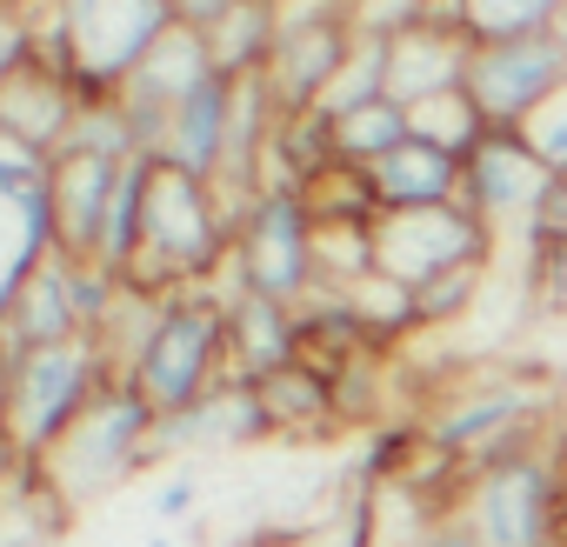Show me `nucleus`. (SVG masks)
Here are the masks:
<instances>
[{
  "mask_svg": "<svg viewBox=\"0 0 567 547\" xmlns=\"http://www.w3.org/2000/svg\"><path fill=\"white\" fill-rule=\"evenodd\" d=\"M408 127H414V141H427V147H441V154H454V161H467L494 127L481 121V107L467 101V87H454V94H434V101H421V107H408Z\"/></svg>",
  "mask_w": 567,
  "mask_h": 547,
  "instance_id": "27",
  "label": "nucleus"
},
{
  "mask_svg": "<svg viewBox=\"0 0 567 547\" xmlns=\"http://www.w3.org/2000/svg\"><path fill=\"white\" fill-rule=\"evenodd\" d=\"M234 101H240V81L227 74H207L167 121V141H161V167H181L194 180H214L220 174V154H227V127H234Z\"/></svg>",
  "mask_w": 567,
  "mask_h": 547,
  "instance_id": "18",
  "label": "nucleus"
},
{
  "mask_svg": "<svg viewBox=\"0 0 567 547\" xmlns=\"http://www.w3.org/2000/svg\"><path fill=\"white\" fill-rule=\"evenodd\" d=\"M227 254H234V207L214 194V180L154 167L147 234H141V260L127 274V288H141L147 301L200 295L214 274H227Z\"/></svg>",
  "mask_w": 567,
  "mask_h": 547,
  "instance_id": "2",
  "label": "nucleus"
},
{
  "mask_svg": "<svg viewBox=\"0 0 567 547\" xmlns=\"http://www.w3.org/2000/svg\"><path fill=\"white\" fill-rule=\"evenodd\" d=\"M260 388V407H267V421H274V434H301V441H321L328 427H341V407H334V381L328 374H315L308 361H288V368H274L267 381H254Z\"/></svg>",
  "mask_w": 567,
  "mask_h": 547,
  "instance_id": "23",
  "label": "nucleus"
},
{
  "mask_svg": "<svg viewBox=\"0 0 567 547\" xmlns=\"http://www.w3.org/2000/svg\"><path fill=\"white\" fill-rule=\"evenodd\" d=\"M368 187H374V200H381V214H414V207H447V200H461V161L408 134V141H401L394 154H381V161L368 167Z\"/></svg>",
  "mask_w": 567,
  "mask_h": 547,
  "instance_id": "21",
  "label": "nucleus"
},
{
  "mask_svg": "<svg viewBox=\"0 0 567 547\" xmlns=\"http://www.w3.org/2000/svg\"><path fill=\"white\" fill-rule=\"evenodd\" d=\"M8 348L14 354H28V348H61V341H87V328H81V308H74V260L68 254H48L41 260V274L21 288V301H14V314H8Z\"/></svg>",
  "mask_w": 567,
  "mask_h": 547,
  "instance_id": "20",
  "label": "nucleus"
},
{
  "mask_svg": "<svg viewBox=\"0 0 567 547\" xmlns=\"http://www.w3.org/2000/svg\"><path fill=\"white\" fill-rule=\"evenodd\" d=\"M461 520L481 547H567V474L560 461L527 441L481 467H467Z\"/></svg>",
  "mask_w": 567,
  "mask_h": 547,
  "instance_id": "4",
  "label": "nucleus"
},
{
  "mask_svg": "<svg viewBox=\"0 0 567 547\" xmlns=\"http://www.w3.org/2000/svg\"><path fill=\"white\" fill-rule=\"evenodd\" d=\"M554 180H560V174H547L540 154H534L520 134H487V141L461 161V200H467L487 227H501V220L527 227V220L540 214V200H547Z\"/></svg>",
  "mask_w": 567,
  "mask_h": 547,
  "instance_id": "13",
  "label": "nucleus"
},
{
  "mask_svg": "<svg viewBox=\"0 0 567 547\" xmlns=\"http://www.w3.org/2000/svg\"><path fill=\"white\" fill-rule=\"evenodd\" d=\"M227 374L234 381H267L274 368L301 361V314L280 308L267 295H247V288H227Z\"/></svg>",
  "mask_w": 567,
  "mask_h": 547,
  "instance_id": "17",
  "label": "nucleus"
},
{
  "mask_svg": "<svg viewBox=\"0 0 567 547\" xmlns=\"http://www.w3.org/2000/svg\"><path fill=\"white\" fill-rule=\"evenodd\" d=\"M127 161H94V154H54L48 167V200H54V254L68 260H94L101 254V227L114 207Z\"/></svg>",
  "mask_w": 567,
  "mask_h": 547,
  "instance_id": "16",
  "label": "nucleus"
},
{
  "mask_svg": "<svg viewBox=\"0 0 567 547\" xmlns=\"http://www.w3.org/2000/svg\"><path fill=\"white\" fill-rule=\"evenodd\" d=\"M467 28H461V8H427L414 28L388 34V101L401 107H421L434 94H454L467 81Z\"/></svg>",
  "mask_w": 567,
  "mask_h": 547,
  "instance_id": "12",
  "label": "nucleus"
},
{
  "mask_svg": "<svg viewBox=\"0 0 567 547\" xmlns=\"http://www.w3.org/2000/svg\"><path fill=\"white\" fill-rule=\"evenodd\" d=\"M174 28V0H54L34 14V54L81 101H114Z\"/></svg>",
  "mask_w": 567,
  "mask_h": 547,
  "instance_id": "1",
  "label": "nucleus"
},
{
  "mask_svg": "<svg viewBox=\"0 0 567 547\" xmlns=\"http://www.w3.org/2000/svg\"><path fill=\"white\" fill-rule=\"evenodd\" d=\"M274 41H280V0H247L240 14H227L207 34V61L227 81H260L274 61Z\"/></svg>",
  "mask_w": 567,
  "mask_h": 547,
  "instance_id": "25",
  "label": "nucleus"
},
{
  "mask_svg": "<svg viewBox=\"0 0 567 547\" xmlns=\"http://www.w3.org/2000/svg\"><path fill=\"white\" fill-rule=\"evenodd\" d=\"M481 274L487 267H454V274H434V281H421L408 301H414V328H447V321H461L467 308H474V295H481Z\"/></svg>",
  "mask_w": 567,
  "mask_h": 547,
  "instance_id": "30",
  "label": "nucleus"
},
{
  "mask_svg": "<svg viewBox=\"0 0 567 547\" xmlns=\"http://www.w3.org/2000/svg\"><path fill=\"white\" fill-rule=\"evenodd\" d=\"M427 8H461V0H427Z\"/></svg>",
  "mask_w": 567,
  "mask_h": 547,
  "instance_id": "41",
  "label": "nucleus"
},
{
  "mask_svg": "<svg viewBox=\"0 0 567 547\" xmlns=\"http://www.w3.org/2000/svg\"><path fill=\"white\" fill-rule=\"evenodd\" d=\"M540 414H547V388H534L520 374H487V381H467L461 394H447L434 407L427 447H441L461 467H481L507 447H527Z\"/></svg>",
  "mask_w": 567,
  "mask_h": 547,
  "instance_id": "9",
  "label": "nucleus"
},
{
  "mask_svg": "<svg viewBox=\"0 0 567 547\" xmlns=\"http://www.w3.org/2000/svg\"><path fill=\"white\" fill-rule=\"evenodd\" d=\"M214 74V61H207V41L200 34H187V28H174L134 74H127V87L114 94L121 101V114L134 121V141H141V154H161V141H167V121H174V107L200 87Z\"/></svg>",
  "mask_w": 567,
  "mask_h": 547,
  "instance_id": "14",
  "label": "nucleus"
},
{
  "mask_svg": "<svg viewBox=\"0 0 567 547\" xmlns=\"http://www.w3.org/2000/svg\"><path fill=\"white\" fill-rule=\"evenodd\" d=\"M147 507H154V520H187V514L200 507V481H194V474H167Z\"/></svg>",
  "mask_w": 567,
  "mask_h": 547,
  "instance_id": "34",
  "label": "nucleus"
},
{
  "mask_svg": "<svg viewBox=\"0 0 567 547\" xmlns=\"http://www.w3.org/2000/svg\"><path fill=\"white\" fill-rule=\"evenodd\" d=\"M567 0H461V28L467 41H520V34H547Z\"/></svg>",
  "mask_w": 567,
  "mask_h": 547,
  "instance_id": "28",
  "label": "nucleus"
},
{
  "mask_svg": "<svg viewBox=\"0 0 567 547\" xmlns=\"http://www.w3.org/2000/svg\"><path fill=\"white\" fill-rule=\"evenodd\" d=\"M61 154H94V161H134L141 141H134V121L121 114V101H81Z\"/></svg>",
  "mask_w": 567,
  "mask_h": 547,
  "instance_id": "29",
  "label": "nucleus"
},
{
  "mask_svg": "<svg viewBox=\"0 0 567 547\" xmlns=\"http://www.w3.org/2000/svg\"><path fill=\"white\" fill-rule=\"evenodd\" d=\"M121 368L114 354L87 334V341H61V348H28L14 354V381H8V447L21 461H48L61 447V434L101 401V388H114Z\"/></svg>",
  "mask_w": 567,
  "mask_h": 547,
  "instance_id": "5",
  "label": "nucleus"
},
{
  "mask_svg": "<svg viewBox=\"0 0 567 547\" xmlns=\"http://www.w3.org/2000/svg\"><path fill=\"white\" fill-rule=\"evenodd\" d=\"M121 381H134L154 414H187L214 381H227V301L214 288L161 301Z\"/></svg>",
  "mask_w": 567,
  "mask_h": 547,
  "instance_id": "3",
  "label": "nucleus"
},
{
  "mask_svg": "<svg viewBox=\"0 0 567 547\" xmlns=\"http://www.w3.org/2000/svg\"><path fill=\"white\" fill-rule=\"evenodd\" d=\"M74 114H81V94L34 54L8 87H0V127L8 134H21L28 147H41L48 161L61 154V141H68V127H74Z\"/></svg>",
  "mask_w": 567,
  "mask_h": 547,
  "instance_id": "19",
  "label": "nucleus"
},
{
  "mask_svg": "<svg viewBox=\"0 0 567 547\" xmlns=\"http://www.w3.org/2000/svg\"><path fill=\"white\" fill-rule=\"evenodd\" d=\"M154 427H161V414L147 407V394H141L134 381H114V388H101V401L61 434V447H54L41 467H48V481L61 487L68 507L101 500V494H114L121 481H134V474L147 467Z\"/></svg>",
  "mask_w": 567,
  "mask_h": 547,
  "instance_id": "7",
  "label": "nucleus"
},
{
  "mask_svg": "<svg viewBox=\"0 0 567 547\" xmlns=\"http://www.w3.org/2000/svg\"><path fill=\"white\" fill-rule=\"evenodd\" d=\"M147 547H181V540H174V534H154V540H147Z\"/></svg>",
  "mask_w": 567,
  "mask_h": 547,
  "instance_id": "40",
  "label": "nucleus"
},
{
  "mask_svg": "<svg viewBox=\"0 0 567 547\" xmlns=\"http://www.w3.org/2000/svg\"><path fill=\"white\" fill-rule=\"evenodd\" d=\"M240 8H247V0H174V21H181L187 34H200V41H207V34H214L227 14H240Z\"/></svg>",
  "mask_w": 567,
  "mask_h": 547,
  "instance_id": "35",
  "label": "nucleus"
},
{
  "mask_svg": "<svg viewBox=\"0 0 567 547\" xmlns=\"http://www.w3.org/2000/svg\"><path fill=\"white\" fill-rule=\"evenodd\" d=\"M520 141L540 154V167H547V174H560V180H567V81H560L534 114H527Z\"/></svg>",
  "mask_w": 567,
  "mask_h": 547,
  "instance_id": "31",
  "label": "nucleus"
},
{
  "mask_svg": "<svg viewBox=\"0 0 567 547\" xmlns=\"http://www.w3.org/2000/svg\"><path fill=\"white\" fill-rule=\"evenodd\" d=\"M54 254V200H48V180L28 187V194H0V328H8L21 288L41 274V260Z\"/></svg>",
  "mask_w": 567,
  "mask_h": 547,
  "instance_id": "22",
  "label": "nucleus"
},
{
  "mask_svg": "<svg viewBox=\"0 0 567 547\" xmlns=\"http://www.w3.org/2000/svg\"><path fill=\"white\" fill-rule=\"evenodd\" d=\"M328 134H334V161L341 167H374L381 154H394L414 127H408V107L401 101H361V107H341V114H328Z\"/></svg>",
  "mask_w": 567,
  "mask_h": 547,
  "instance_id": "26",
  "label": "nucleus"
},
{
  "mask_svg": "<svg viewBox=\"0 0 567 547\" xmlns=\"http://www.w3.org/2000/svg\"><path fill=\"white\" fill-rule=\"evenodd\" d=\"M414 547H481V540H474V527H467L461 514H447V520H427V527L414 534Z\"/></svg>",
  "mask_w": 567,
  "mask_h": 547,
  "instance_id": "36",
  "label": "nucleus"
},
{
  "mask_svg": "<svg viewBox=\"0 0 567 547\" xmlns=\"http://www.w3.org/2000/svg\"><path fill=\"white\" fill-rule=\"evenodd\" d=\"M267 434H274V421L260 407V388L227 374L187 414H161L154 447H147V467L167 461V454H194V447H247V441H267Z\"/></svg>",
  "mask_w": 567,
  "mask_h": 547,
  "instance_id": "15",
  "label": "nucleus"
},
{
  "mask_svg": "<svg viewBox=\"0 0 567 547\" xmlns=\"http://www.w3.org/2000/svg\"><path fill=\"white\" fill-rule=\"evenodd\" d=\"M354 41H361V28H354V8H348V0H328V8H308V14H288V8H280V41H274L267 74H260L274 114H315V107L334 94V81H341Z\"/></svg>",
  "mask_w": 567,
  "mask_h": 547,
  "instance_id": "10",
  "label": "nucleus"
},
{
  "mask_svg": "<svg viewBox=\"0 0 567 547\" xmlns=\"http://www.w3.org/2000/svg\"><path fill=\"white\" fill-rule=\"evenodd\" d=\"M527 288L540 314H567V234L527 247Z\"/></svg>",
  "mask_w": 567,
  "mask_h": 547,
  "instance_id": "32",
  "label": "nucleus"
},
{
  "mask_svg": "<svg viewBox=\"0 0 567 547\" xmlns=\"http://www.w3.org/2000/svg\"><path fill=\"white\" fill-rule=\"evenodd\" d=\"M154 154H134L121 167V187H114V207H107V227H101V254L94 267L114 274V281H127L134 260H141V234H147V187H154Z\"/></svg>",
  "mask_w": 567,
  "mask_h": 547,
  "instance_id": "24",
  "label": "nucleus"
},
{
  "mask_svg": "<svg viewBox=\"0 0 567 547\" xmlns=\"http://www.w3.org/2000/svg\"><path fill=\"white\" fill-rule=\"evenodd\" d=\"M28 61H34V14L0 8V87H8Z\"/></svg>",
  "mask_w": 567,
  "mask_h": 547,
  "instance_id": "33",
  "label": "nucleus"
},
{
  "mask_svg": "<svg viewBox=\"0 0 567 547\" xmlns=\"http://www.w3.org/2000/svg\"><path fill=\"white\" fill-rule=\"evenodd\" d=\"M8 381H14V348L0 334V421H8Z\"/></svg>",
  "mask_w": 567,
  "mask_h": 547,
  "instance_id": "37",
  "label": "nucleus"
},
{
  "mask_svg": "<svg viewBox=\"0 0 567 547\" xmlns=\"http://www.w3.org/2000/svg\"><path fill=\"white\" fill-rule=\"evenodd\" d=\"M0 8H21V14H48L54 0H0Z\"/></svg>",
  "mask_w": 567,
  "mask_h": 547,
  "instance_id": "38",
  "label": "nucleus"
},
{
  "mask_svg": "<svg viewBox=\"0 0 567 547\" xmlns=\"http://www.w3.org/2000/svg\"><path fill=\"white\" fill-rule=\"evenodd\" d=\"M227 281L247 295H267L280 308H301L321 288V260H315V214L301 187H254L240 220H234V254H227Z\"/></svg>",
  "mask_w": 567,
  "mask_h": 547,
  "instance_id": "6",
  "label": "nucleus"
},
{
  "mask_svg": "<svg viewBox=\"0 0 567 547\" xmlns=\"http://www.w3.org/2000/svg\"><path fill=\"white\" fill-rule=\"evenodd\" d=\"M494 260V227L467 207V200H447V207H414V214H381L374 220V274H388L394 288H421L434 274H454V267H487Z\"/></svg>",
  "mask_w": 567,
  "mask_h": 547,
  "instance_id": "8",
  "label": "nucleus"
},
{
  "mask_svg": "<svg viewBox=\"0 0 567 547\" xmlns=\"http://www.w3.org/2000/svg\"><path fill=\"white\" fill-rule=\"evenodd\" d=\"M567 81V48L554 34H520V41H481L467 54V101L494 134H520L527 114Z\"/></svg>",
  "mask_w": 567,
  "mask_h": 547,
  "instance_id": "11",
  "label": "nucleus"
},
{
  "mask_svg": "<svg viewBox=\"0 0 567 547\" xmlns=\"http://www.w3.org/2000/svg\"><path fill=\"white\" fill-rule=\"evenodd\" d=\"M547 34H554V41H560V48H567V8H560V14H554V28H547Z\"/></svg>",
  "mask_w": 567,
  "mask_h": 547,
  "instance_id": "39",
  "label": "nucleus"
}]
</instances>
